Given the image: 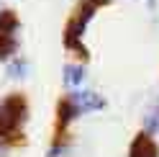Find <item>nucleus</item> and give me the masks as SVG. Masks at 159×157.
<instances>
[{
    "label": "nucleus",
    "instance_id": "1",
    "mask_svg": "<svg viewBox=\"0 0 159 157\" xmlns=\"http://www.w3.org/2000/svg\"><path fill=\"white\" fill-rule=\"evenodd\" d=\"M26 121V101L23 95H8L0 101V144H16V134H21V124Z\"/></svg>",
    "mask_w": 159,
    "mask_h": 157
},
{
    "label": "nucleus",
    "instance_id": "2",
    "mask_svg": "<svg viewBox=\"0 0 159 157\" xmlns=\"http://www.w3.org/2000/svg\"><path fill=\"white\" fill-rule=\"evenodd\" d=\"M18 28V18L13 11H0V36H13Z\"/></svg>",
    "mask_w": 159,
    "mask_h": 157
},
{
    "label": "nucleus",
    "instance_id": "3",
    "mask_svg": "<svg viewBox=\"0 0 159 157\" xmlns=\"http://www.w3.org/2000/svg\"><path fill=\"white\" fill-rule=\"evenodd\" d=\"M157 155V147L146 139V136H139L134 142V150H131V157H154Z\"/></svg>",
    "mask_w": 159,
    "mask_h": 157
},
{
    "label": "nucleus",
    "instance_id": "4",
    "mask_svg": "<svg viewBox=\"0 0 159 157\" xmlns=\"http://www.w3.org/2000/svg\"><path fill=\"white\" fill-rule=\"evenodd\" d=\"M16 52V36H0V59H8Z\"/></svg>",
    "mask_w": 159,
    "mask_h": 157
},
{
    "label": "nucleus",
    "instance_id": "5",
    "mask_svg": "<svg viewBox=\"0 0 159 157\" xmlns=\"http://www.w3.org/2000/svg\"><path fill=\"white\" fill-rule=\"evenodd\" d=\"M64 80H67V85H80V80H82V70H80V67H67Z\"/></svg>",
    "mask_w": 159,
    "mask_h": 157
},
{
    "label": "nucleus",
    "instance_id": "6",
    "mask_svg": "<svg viewBox=\"0 0 159 157\" xmlns=\"http://www.w3.org/2000/svg\"><path fill=\"white\" fill-rule=\"evenodd\" d=\"M8 75H11V77H23V75H26V62H23V59L13 62L11 67H8Z\"/></svg>",
    "mask_w": 159,
    "mask_h": 157
}]
</instances>
